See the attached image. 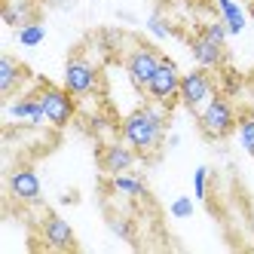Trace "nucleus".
Returning <instances> with one entry per match:
<instances>
[{"label":"nucleus","mask_w":254,"mask_h":254,"mask_svg":"<svg viewBox=\"0 0 254 254\" xmlns=\"http://www.w3.org/2000/svg\"><path fill=\"white\" fill-rule=\"evenodd\" d=\"M162 138H166V111L153 104H144L123 120V141L135 147V153L159 150Z\"/></svg>","instance_id":"nucleus-1"},{"label":"nucleus","mask_w":254,"mask_h":254,"mask_svg":"<svg viewBox=\"0 0 254 254\" xmlns=\"http://www.w3.org/2000/svg\"><path fill=\"white\" fill-rule=\"evenodd\" d=\"M239 126V117H236V107L224 98V95H214L202 111H199V129L208 141H224L236 132Z\"/></svg>","instance_id":"nucleus-2"},{"label":"nucleus","mask_w":254,"mask_h":254,"mask_svg":"<svg viewBox=\"0 0 254 254\" xmlns=\"http://www.w3.org/2000/svg\"><path fill=\"white\" fill-rule=\"evenodd\" d=\"M37 98H40V104H43L46 120L56 126V129H64V126L74 120V114H77V101H74V95H70L64 86L40 83V86H37Z\"/></svg>","instance_id":"nucleus-3"},{"label":"nucleus","mask_w":254,"mask_h":254,"mask_svg":"<svg viewBox=\"0 0 254 254\" xmlns=\"http://www.w3.org/2000/svg\"><path fill=\"white\" fill-rule=\"evenodd\" d=\"M181 104L187 107V111L199 114L202 107L214 98V83L208 77V70L205 67H199V70H190V74L181 77V92H178Z\"/></svg>","instance_id":"nucleus-4"},{"label":"nucleus","mask_w":254,"mask_h":254,"mask_svg":"<svg viewBox=\"0 0 254 254\" xmlns=\"http://www.w3.org/2000/svg\"><path fill=\"white\" fill-rule=\"evenodd\" d=\"M98 86V70L95 64L83 59V56H70L67 64H64V89L74 98H83V95H92Z\"/></svg>","instance_id":"nucleus-5"},{"label":"nucleus","mask_w":254,"mask_h":254,"mask_svg":"<svg viewBox=\"0 0 254 254\" xmlns=\"http://www.w3.org/2000/svg\"><path fill=\"white\" fill-rule=\"evenodd\" d=\"M181 70H178V64L172 62V59H166L162 56V62H159V67H156V74H153V80L147 83V92L153 101H159V104H169L172 98H178V92H181Z\"/></svg>","instance_id":"nucleus-6"},{"label":"nucleus","mask_w":254,"mask_h":254,"mask_svg":"<svg viewBox=\"0 0 254 254\" xmlns=\"http://www.w3.org/2000/svg\"><path fill=\"white\" fill-rule=\"evenodd\" d=\"M159 62H162V56H159L153 46L138 43V46L129 52V59H126V70H129V77H132V83H135L138 89H147V83L153 80Z\"/></svg>","instance_id":"nucleus-7"},{"label":"nucleus","mask_w":254,"mask_h":254,"mask_svg":"<svg viewBox=\"0 0 254 254\" xmlns=\"http://www.w3.org/2000/svg\"><path fill=\"white\" fill-rule=\"evenodd\" d=\"M40 236H43V245L46 248H56V251H74L77 248V236L70 230V224L64 217H59L56 211H46L43 221H40Z\"/></svg>","instance_id":"nucleus-8"},{"label":"nucleus","mask_w":254,"mask_h":254,"mask_svg":"<svg viewBox=\"0 0 254 254\" xmlns=\"http://www.w3.org/2000/svg\"><path fill=\"white\" fill-rule=\"evenodd\" d=\"M135 159H138L135 147H129V144H123V141H114V144H104V147H98V169L107 172V175L132 172Z\"/></svg>","instance_id":"nucleus-9"},{"label":"nucleus","mask_w":254,"mask_h":254,"mask_svg":"<svg viewBox=\"0 0 254 254\" xmlns=\"http://www.w3.org/2000/svg\"><path fill=\"white\" fill-rule=\"evenodd\" d=\"M6 187H9V196L19 199V202H40V178L31 166H19L12 169L9 178H6Z\"/></svg>","instance_id":"nucleus-10"},{"label":"nucleus","mask_w":254,"mask_h":254,"mask_svg":"<svg viewBox=\"0 0 254 254\" xmlns=\"http://www.w3.org/2000/svg\"><path fill=\"white\" fill-rule=\"evenodd\" d=\"M28 77H31V70L22 62H15L12 56H0V95L3 98H12Z\"/></svg>","instance_id":"nucleus-11"},{"label":"nucleus","mask_w":254,"mask_h":254,"mask_svg":"<svg viewBox=\"0 0 254 254\" xmlns=\"http://www.w3.org/2000/svg\"><path fill=\"white\" fill-rule=\"evenodd\" d=\"M190 52H193V62L199 67H217V64H224L227 59V52H224V43H214L208 40L205 34H196V37L190 40Z\"/></svg>","instance_id":"nucleus-12"},{"label":"nucleus","mask_w":254,"mask_h":254,"mask_svg":"<svg viewBox=\"0 0 254 254\" xmlns=\"http://www.w3.org/2000/svg\"><path fill=\"white\" fill-rule=\"evenodd\" d=\"M9 117H12V120H25V123H31V126H40V123L46 120V114H43V104H40L37 92H34V95H25V98H19V101H12V104H9Z\"/></svg>","instance_id":"nucleus-13"},{"label":"nucleus","mask_w":254,"mask_h":254,"mask_svg":"<svg viewBox=\"0 0 254 254\" xmlns=\"http://www.w3.org/2000/svg\"><path fill=\"white\" fill-rule=\"evenodd\" d=\"M111 190L120 193V196H129V199L147 196V184H144V178H141V175H132V172L111 175Z\"/></svg>","instance_id":"nucleus-14"},{"label":"nucleus","mask_w":254,"mask_h":254,"mask_svg":"<svg viewBox=\"0 0 254 254\" xmlns=\"http://www.w3.org/2000/svg\"><path fill=\"white\" fill-rule=\"evenodd\" d=\"M217 9H221V22L227 25L230 34H242L245 31V12L239 9L236 0H217Z\"/></svg>","instance_id":"nucleus-15"},{"label":"nucleus","mask_w":254,"mask_h":254,"mask_svg":"<svg viewBox=\"0 0 254 254\" xmlns=\"http://www.w3.org/2000/svg\"><path fill=\"white\" fill-rule=\"evenodd\" d=\"M43 37H46V28L40 22H28V25L19 28V43L22 46H40Z\"/></svg>","instance_id":"nucleus-16"},{"label":"nucleus","mask_w":254,"mask_h":254,"mask_svg":"<svg viewBox=\"0 0 254 254\" xmlns=\"http://www.w3.org/2000/svg\"><path fill=\"white\" fill-rule=\"evenodd\" d=\"M236 132H239V141H242V147L254 156V114L242 117L239 126H236Z\"/></svg>","instance_id":"nucleus-17"},{"label":"nucleus","mask_w":254,"mask_h":254,"mask_svg":"<svg viewBox=\"0 0 254 254\" xmlns=\"http://www.w3.org/2000/svg\"><path fill=\"white\" fill-rule=\"evenodd\" d=\"M3 22H6L9 28H22V25H28V6H25V3H22V6L6 3V6H3Z\"/></svg>","instance_id":"nucleus-18"},{"label":"nucleus","mask_w":254,"mask_h":254,"mask_svg":"<svg viewBox=\"0 0 254 254\" xmlns=\"http://www.w3.org/2000/svg\"><path fill=\"white\" fill-rule=\"evenodd\" d=\"M208 169L205 166H199L196 169V175H193V190H196V199H205L208 196Z\"/></svg>","instance_id":"nucleus-19"},{"label":"nucleus","mask_w":254,"mask_h":254,"mask_svg":"<svg viewBox=\"0 0 254 254\" xmlns=\"http://www.w3.org/2000/svg\"><path fill=\"white\" fill-rule=\"evenodd\" d=\"M199 34H205V37H208V40H214V43H224L230 31H227V25H224V22H211V25H205Z\"/></svg>","instance_id":"nucleus-20"},{"label":"nucleus","mask_w":254,"mask_h":254,"mask_svg":"<svg viewBox=\"0 0 254 254\" xmlns=\"http://www.w3.org/2000/svg\"><path fill=\"white\" fill-rule=\"evenodd\" d=\"M172 214L175 217H190L193 214V202H190L187 196H178L175 202H172Z\"/></svg>","instance_id":"nucleus-21"},{"label":"nucleus","mask_w":254,"mask_h":254,"mask_svg":"<svg viewBox=\"0 0 254 254\" xmlns=\"http://www.w3.org/2000/svg\"><path fill=\"white\" fill-rule=\"evenodd\" d=\"M147 28L153 31V37H169V34H172V28L162 22V15H150V19H147Z\"/></svg>","instance_id":"nucleus-22"},{"label":"nucleus","mask_w":254,"mask_h":254,"mask_svg":"<svg viewBox=\"0 0 254 254\" xmlns=\"http://www.w3.org/2000/svg\"><path fill=\"white\" fill-rule=\"evenodd\" d=\"M111 224H114V233H117V236H123V239H132V227L126 224V221H117V217H114Z\"/></svg>","instance_id":"nucleus-23"},{"label":"nucleus","mask_w":254,"mask_h":254,"mask_svg":"<svg viewBox=\"0 0 254 254\" xmlns=\"http://www.w3.org/2000/svg\"><path fill=\"white\" fill-rule=\"evenodd\" d=\"M248 15H251V22H254V0H248Z\"/></svg>","instance_id":"nucleus-24"}]
</instances>
